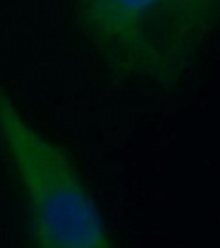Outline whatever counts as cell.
Returning a JSON list of instances; mask_svg holds the SVG:
<instances>
[{
  "label": "cell",
  "instance_id": "cell-1",
  "mask_svg": "<svg viewBox=\"0 0 220 248\" xmlns=\"http://www.w3.org/2000/svg\"><path fill=\"white\" fill-rule=\"evenodd\" d=\"M95 54L116 76L174 86L220 26V0H71Z\"/></svg>",
  "mask_w": 220,
  "mask_h": 248
},
{
  "label": "cell",
  "instance_id": "cell-2",
  "mask_svg": "<svg viewBox=\"0 0 220 248\" xmlns=\"http://www.w3.org/2000/svg\"><path fill=\"white\" fill-rule=\"evenodd\" d=\"M0 147L19 185L33 248H116L69 155L0 90Z\"/></svg>",
  "mask_w": 220,
  "mask_h": 248
}]
</instances>
